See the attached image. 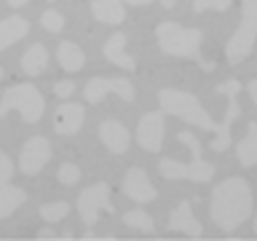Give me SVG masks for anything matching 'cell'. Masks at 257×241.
I'll return each mask as SVG.
<instances>
[{
	"instance_id": "obj_16",
	"label": "cell",
	"mask_w": 257,
	"mask_h": 241,
	"mask_svg": "<svg viewBox=\"0 0 257 241\" xmlns=\"http://www.w3.org/2000/svg\"><path fill=\"white\" fill-rule=\"evenodd\" d=\"M102 54H104V59L112 62L120 70H128V72L137 70V62L126 54V32H112V35L104 40Z\"/></svg>"
},
{
	"instance_id": "obj_11",
	"label": "cell",
	"mask_w": 257,
	"mask_h": 241,
	"mask_svg": "<svg viewBox=\"0 0 257 241\" xmlns=\"http://www.w3.org/2000/svg\"><path fill=\"white\" fill-rule=\"evenodd\" d=\"M164 134H166V126H164V112L156 110V112H148L142 115L140 126H137V134L134 140L142 150L148 153H158L161 145H164Z\"/></svg>"
},
{
	"instance_id": "obj_20",
	"label": "cell",
	"mask_w": 257,
	"mask_h": 241,
	"mask_svg": "<svg viewBox=\"0 0 257 241\" xmlns=\"http://www.w3.org/2000/svg\"><path fill=\"white\" fill-rule=\"evenodd\" d=\"M27 32H30V22L24 16H6V19H0V51L14 46L16 40H22Z\"/></svg>"
},
{
	"instance_id": "obj_30",
	"label": "cell",
	"mask_w": 257,
	"mask_h": 241,
	"mask_svg": "<svg viewBox=\"0 0 257 241\" xmlns=\"http://www.w3.org/2000/svg\"><path fill=\"white\" fill-rule=\"evenodd\" d=\"M246 91H249V96H252V102H254V107H257V80H249Z\"/></svg>"
},
{
	"instance_id": "obj_17",
	"label": "cell",
	"mask_w": 257,
	"mask_h": 241,
	"mask_svg": "<svg viewBox=\"0 0 257 241\" xmlns=\"http://www.w3.org/2000/svg\"><path fill=\"white\" fill-rule=\"evenodd\" d=\"M91 16L102 24H120L126 19V3H120V0H91Z\"/></svg>"
},
{
	"instance_id": "obj_24",
	"label": "cell",
	"mask_w": 257,
	"mask_h": 241,
	"mask_svg": "<svg viewBox=\"0 0 257 241\" xmlns=\"http://www.w3.org/2000/svg\"><path fill=\"white\" fill-rule=\"evenodd\" d=\"M67 214H70V204H67V201H51V204L40 206V217H43V222H59Z\"/></svg>"
},
{
	"instance_id": "obj_36",
	"label": "cell",
	"mask_w": 257,
	"mask_h": 241,
	"mask_svg": "<svg viewBox=\"0 0 257 241\" xmlns=\"http://www.w3.org/2000/svg\"><path fill=\"white\" fill-rule=\"evenodd\" d=\"M254 233H257V217H254Z\"/></svg>"
},
{
	"instance_id": "obj_18",
	"label": "cell",
	"mask_w": 257,
	"mask_h": 241,
	"mask_svg": "<svg viewBox=\"0 0 257 241\" xmlns=\"http://www.w3.org/2000/svg\"><path fill=\"white\" fill-rule=\"evenodd\" d=\"M56 62H59V67L64 72H78V70H83V64H86V54L78 43L62 40L59 48H56Z\"/></svg>"
},
{
	"instance_id": "obj_15",
	"label": "cell",
	"mask_w": 257,
	"mask_h": 241,
	"mask_svg": "<svg viewBox=\"0 0 257 241\" xmlns=\"http://www.w3.org/2000/svg\"><path fill=\"white\" fill-rule=\"evenodd\" d=\"M169 230L185 233V236H190V238H198L201 233H204V228H201V222L196 220V214H193L188 201H180V204L172 209V214H169Z\"/></svg>"
},
{
	"instance_id": "obj_19",
	"label": "cell",
	"mask_w": 257,
	"mask_h": 241,
	"mask_svg": "<svg viewBox=\"0 0 257 241\" xmlns=\"http://www.w3.org/2000/svg\"><path fill=\"white\" fill-rule=\"evenodd\" d=\"M236 158H238V164L246 166V169L257 166V120H249L246 134L241 137L238 145H236Z\"/></svg>"
},
{
	"instance_id": "obj_23",
	"label": "cell",
	"mask_w": 257,
	"mask_h": 241,
	"mask_svg": "<svg viewBox=\"0 0 257 241\" xmlns=\"http://www.w3.org/2000/svg\"><path fill=\"white\" fill-rule=\"evenodd\" d=\"M120 220H123V225H128V228H134V230H142V233L156 230V220H153L145 209H132V212H126Z\"/></svg>"
},
{
	"instance_id": "obj_4",
	"label": "cell",
	"mask_w": 257,
	"mask_h": 241,
	"mask_svg": "<svg viewBox=\"0 0 257 241\" xmlns=\"http://www.w3.org/2000/svg\"><path fill=\"white\" fill-rule=\"evenodd\" d=\"M158 104H161V112H164V115L182 118L185 124H193V126L204 129V132H217V124L204 110L201 99L188 94V91H180V88H161Z\"/></svg>"
},
{
	"instance_id": "obj_1",
	"label": "cell",
	"mask_w": 257,
	"mask_h": 241,
	"mask_svg": "<svg viewBox=\"0 0 257 241\" xmlns=\"http://www.w3.org/2000/svg\"><path fill=\"white\" fill-rule=\"evenodd\" d=\"M254 206L252 188L244 177H228L212 190V201H209V214H212L214 225L222 230H236L241 222L249 220Z\"/></svg>"
},
{
	"instance_id": "obj_14",
	"label": "cell",
	"mask_w": 257,
	"mask_h": 241,
	"mask_svg": "<svg viewBox=\"0 0 257 241\" xmlns=\"http://www.w3.org/2000/svg\"><path fill=\"white\" fill-rule=\"evenodd\" d=\"M99 140L110 153L120 156V153H126L128 145H132V134H128V129L120 124V120L110 118V120H102L99 124Z\"/></svg>"
},
{
	"instance_id": "obj_26",
	"label": "cell",
	"mask_w": 257,
	"mask_h": 241,
	"mask_svg": "<svg viewBox=\"0 0 257 241\" xmlns=\"http://www.w3.org/2000/svg\"><path fill=\"white\" fill-rule=\"evenodd\" d=\"M190 3H193V11L196 14H204V11H209V8L217 11V14H222V11L230 8L233 0H190Z\"/></svg>"
},
{
	"instance_id": "obj_22",
	"label": "cell",
	"mask_w": 257,
	"mask_h": 241,
	"mask_svg": "<svg viewBox=\"0 0 257 241\" xmlns=\"http://www.w3.org/2000/svg\"><path fill=\"white\" fill-rule=\"evenodd\" d=\"M24 201H27V193H24L22 188H16V185H11V182H3L0 185V220L11 217Z\"/></svg>"
},
{
	"instance_id": "obj_2",
	"label": "cell",
	"mask_w": 257,
	"mask_h": 241,
	"mask_svg": "<svg viewBox=\"0 0 257 241\" xmlns=\"http://www.w3.org/2000/svg\"><path fill=\"white\" fill-rule=\"evenodd\" d=\"M156 40L158 48L166 56H177V59H193L204 72H212L214 64L204 59L201 43H204V32L193 30V27H182L177 22H161L156 27Z\"/></svg>"
},
{
	"instance_id": "obj_3",
	"label": "cell",
	"mask_w": 257,
	"mask_h": 241,
	"mask_svg": "<svg viewBox=\"0 0 257 241\" xmlns=\"http://www.w3.org/2000/svg\"><path fill=\"white\" fill-rule=\"evenodd\" d=\"M177 140L182 145H188L190 161H177V158H161L158 161V172L166 180H190V182H209L214 177V164L201 156V142L190 132H180Z\"/></svg>"
},
{
	"instance_id": "obj_35",
	"label": "cell",
	"mask_w": 257,
	"mask_h": 241,
	"mask_svg": "<svg viewBox=\"0 0 257 241\" xmlns=\"http://www.w3.org/2000/svg\"><path fill=\"white\" fill-rule=\"evenodd\" d=\"M3 78H6V70H3V67H0V80H3Z\"/></svg>"
},
{
	"instance_id": "obj_10",
	"label": "cell",
	"mask_w": 257,
	"mask_h": 241,
	"mask_svg": "<svg viewBox=\"0 0 257 241\" xmlns=\"http://www.w3.org/2000/svg\"><path fill=\"white\" fill-rule=\"evenodd\" d=\"M48 161H51V142H48L46 137H30V140L22 145V153H19L22 174L35 177L38 172H43V166Z\"/></svg>"
},
{
	"instance_id": "obj_13",
	"label": "cell",
	"mask_w": 257,
	"mask_h": 241,
	"mask_svg": "<svg viewBox=\"0 0 257 241\" xmlns=\"http://www.w3.org/2000/svg\"><path fill=\"white\" fill-rule=\"evenodd\" d=\"M83 118H86V107L78 102H62L54 112V132L67 137V134H75L80 132L83 126Z\"/></svg>"
},
{
	"instance_id": "obj_28",
	"label": "cell",
	"mask_w": 257,
	"mask_h": 241,
	"mask_svg": "<svg viewBox=\"0 0 257 241\" xmlns=\"http://www.w3.org/2000/svg\"><path fill=\"white\" fill-rule=\"evenodd\" d=\"M14 172H16V166H14V161L6 156L3 150H0V185L3 182H11V177H14Z\"/></svg>"
},
{
	"instance_id": "obj_7",
	"label": "cell",
	"mask_w": 257,
	"mask_h": 241,
	"mask_svg": "<svg viewBox=\"0 0 257 241\" xmlns=\"http://www.w3.org/2000/svg\"><path fill=\"white\" fill-rule=\"evenodd\" d=\"M217 94H222V96H228V112H225V118H222V124H217V132H214V140H212V145L209 148L212 150H217V153H225L230 148V126H233V120L238 118V112H241V107H238V91H241V83L236 78H228V80H222L220 86L214 88Z\"/></svg>"
},
{
	"instance_id": "obj_27",
	"label": "cell",
	"mask_w": 257,
	"mask_h": 241,
	"mask_svg": "<svg viewBox=\"0 0 257 241\" xmlns=\"http://www.w3.org/2000/svg\"><path fill=\"white\" fill-rule=\"evenodd\" d=\"M56 180L62 185H75V182H80V169L75 164H62L56 169Z\"/></svg>"
},
{
	"instance_id": "obj_31",
	"label": "cell",
	"mask_w": 257,
	"mask_h": 241,
	"mask_svg": "<svg viewBox=\"0 0 257 241\" xmlns=\"http://www.w3.org/2000/svg\"><path fill=\"white\" fill-rule=\"evenodd\" d=\"M120 3H126V6H148V3H153V0H120Z\"/></svg>"
},
{
	"instance_id": "obj_6",
	"label": "cell",
	"mask_w": 257,
	"mask_h": 241,
	"mask_svg": "<svg viewBox=\"0 0 257 241\" xmlns=\"http://www.w3.org/2000/svg\"><path fill=\"white\" fill-rule=\"evenodd\" d=\"M257 40V0H244L241 3V22L236 32L230 35L228 46H225V59L230 64H241L252 54Z\"/></svg>"
},
{
	"instance_id": "obj_25",
	"label": "cell",
	"mask_w": 257,
	"mask_h": 241,
	"mask_svg": "<svg viewBox=\"0 0 257 241\" xmlns=\"http://www.w3.org/2000/svg\"><path fill=\"white\" fill-rule=\"evenodd\" d=\"M40 24H43V30H48V32H62L64 30V16L59 11H54V8H48V11L40 14Z\"/></svg>"
},
{
	"instance_id": "obj_5",
	"label": "cell",
	"mask_w": 257,
	"mask_h": 241,
	"mask_svg": "<svg viewBox=\"0 0 257 241\" xmlns=\"http://www.w3.org/2000/svg\"><path fill=\"white\" fill-rule=\"evenodd\" d=\"M14 110L24 118V124H38L43 118L46 102L35 83H16L6 88V94L0 96V118H6Z\"/></svg>"
},
{
	"instance_id": "obj_8",
	"label": "cell",
	"mask_w": 257,
	"mask_h": 241,
	"mask_svg": "<svg viewBox=\"0 0 257 241\" xmlns=\"http://www.w3.org/2000/svg\"><path fill=\"white\" fill-rule=\"evenodd\" d=\"M78 214H80V220H83L88 228L91 225L99 222V214L107 209V212H112V193H110V185L107 182H94V185H88L86 190H80V196H78Z\"/></svg>"
},
{
	"instance_id": "obj_37",
	"label": "cell",
	"mask_w": 257,
	"mask_h": 241,
	"mask_svg": "<svg viewBox=\"0 0 257 241\" xmlns=\"http://www.w3.org/2000/svg\"><path fill=\"white\" fill-rule=\"evenodd\" d=\"M48 3H54V0H48Z\"/></svg>"
},
{
	"instance_id": "obj_32",
	"label": "cell",
	"mask_w": 257,
	"mask_h": 241,
	"mask_svg": "<svg viewBox=\"0 0 257 241\" xmlns=\"http://www.w3.org/2000/svg\"><path fill=\"white\" fill-rule=\"evenodd\" d=\"M8 6H11V8H22V6H27V0H8Z\"/></svg>"
},
{
	"instance_id": "obj_21",
	"label": "cell",
	"mask_w": 257,
	"mask_h": 241,
	"mask_svg": "<svg viewBox=\"0 0 257 241\" xmlns=\"http://www.w3.org/2000/svg\"><path fill=\"white\" fill-rule=\"evenodd\" d=\"M19 67H22L24 75H30V78L46 72V67H48V51H46V46L43 43H32L27 51H24Z\"/></svg>"
},
{
	"instance_id": "obj_29",
	"label": "cell",
	"mask_w": 257,
	"mask_h": 241,
	"mask_svg": "<svg viewBox=\"0 0 257 241\" xmlns=\"http://www.w3.org/2000/svg\"><path fill=\"white\" fill-rule=\"evenodd\" d=\"M72 91H75V83H72V80H56L54 83V94L59 96V99H67Z\"/></svg>"
},
{
	"instance_id": "obj_33",
	"label": "cell",
	"mask_w": 257,
	"mask_h": 241,
	"mask_svg": "<svg viewBox=\"0 0 257 241\" xmlns=\"http://www.w3.org/2000/svg\"><path fill=\"white\" fill-rule=\"evenodd\" d=\"M38 238H54V233H51V230H40Z\"/></svg>"
},
{
	"instance_id": "obj_12",
	"label": "cell",
	"mask_w": 257,
	"mask_h": 241,
	"mask_svg": "<svg viewBox=\"0 0 257 241\" xmlns=\"http://www.w3.org/2000/svg\"><path fill=\"white\" fill-rule=\"evenodd\" d=\"M120 190H123L132 201H137V204H148V201L158 198V190L153 188L148 172L140 166H128V172L123 174V180H120Z\"/></svg>"
},
{
	"instance_id": "obj_9",
	"label": "cell",
	"mask_w": 257,
	"mask_h": 241,
	"mask_svg": "<svg viewBox=\"0 0 257 241\" xmlns=\"http://www.w3.org/2000/svg\"><path fill=\"white\" fill-rule=\"evenodd\" d=\"M107 94H118L123 102H134V83L128 78H104V75H96L86 83L83 88V99L86 104H99Z\"/></svg>"
},
{
	"instance_id": "obj_34",
	"label": "cell",
	"mask_w": 257,
	"mask_h": 241,
	"mask_svg": "<svg viewBox=\"0 0 257 241\" xmlns=\"http://www.w3.org/2000/svg\"><path fill=\"white\" fill-rule=\"evenodd\" d=\"M174 3H177V0H161V6H164V8H174Z\"/></svg>"
}]
</instances>
